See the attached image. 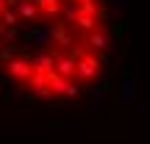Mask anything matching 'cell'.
I'll return each instance as SVG.
<instances>
[{"instance_id": "9", "label": "cell", "mask_w": 150, "mask_h": 144, "mask_svg": "<svg viewBox=\"0 0 150 144\" xmlns=\"http://www.w3.org/2000/svg\"><path fill=\"white\" fill-rule=\"evenodd\" d=\"M86 42H89V44H92L95 50H106V47H108V33L103 31L100 25H97V28H95L92 33H86Z\"/></svg>"}, {"instance_id": "3", "label": "cell", "mask_w": 150, "mask_h": 144, "mask_svg": "<svg viewBox=\"0 0 150 144\" xmlns=\"http://www.w3.org/2000/svg\"><path fill=\"white\" fill-rule=\"evenodd\" d=\"M28 61H31V67H33V72H36V75L56 72V55L53 53H33Z\"/></svg>"}, {"instance_id": "19", "label": "cell", "mask_w": 150, "mask_h": 144, "mask_svg": "<svg viewBox=\"0 0 150 144\" xmlns=\"http://www.w3.org/2000/svg\"><path fill=\"white\" fill-rule=\"evenodd\" d=\"M75 3H78V6H83V3H89V0H75Z\"/></svg>"}, {"instance_id": "12", "label": "cell", "mask_w": 150, "mask_h": 144, "mask_svg": "<svg viewBox=\"0 0 150 144\" xmlns=\"http://www.w3.org/2000/svg\"><path fill=\"white\" fill-rule=\"evenodd\" d=\"M75 25L81 28V33H92V31L97 28V20H95V17H89V14H78Z\"/></svg>"}, {"instance_id": "16", "label": "cell", "mask_w": 150, "mask_h": 144, "mask_svg": "<svg viewBox=\"0 0 150 144\" xmlns=\"http://www.w3.org/2000/svg\"><path fill=\"white\" fill-rule=\"evenodd\" d=\"M122 8H125V3H122V0H108V11H111V14H120Z\"/></svg>"}, {"instance_id": "4", "label": "cell", "mask_w": 150, "mask_h": 144, "mask_svg": "<svg viewBox=\"0 0 150 144\" xmlns=\"http://www.w3.org/2000/svg\"><path fill=\"white\" fill-rule=\"evenodd\" d=\"M56 55V72L61 75V78H72V75H78V61L70 58L67 53H61V50H53Z\"/></svg>"}, {"instance_id": "8", "label": "cell", "mask_w": 150, "mask_h": 144, "mask_svg": "<svg viewBox=\"0 0 150 144\" xmlns=\"http://www.w3.org/2000/svg\"><path fill=\"white\" fill-rule=\"evenodd\" d=\"M47 86H50V91H53L56 97H64L67 89H70V80L61 78L59 72H50V75H47Z\"/></svg>"}, {"instance_id": "11", "label": "cell", "mask_w": 150, "mask_h": 144, "mask_svg": "<svg viewBox=\"0 0 150 144\" xmlns=\"http://www.w3.org/2000/svg\"><path fill=\"white\" fill-rule=\"evenodd\" d=\"M134 94H136V83H134V78H131V70L125 67V70H122V100L131 103Z\"/></svg>"}, {"instance_id": "15", "label": "cell", "mask_w": 150, "mask_h": 144, "mask_svg": "<svg viewBox=\"0 0 150 144\" xmlns=\"http://www.w3.org/2000/svg\"><path fill=\"white\" fill-rule=\"evenodd\" d=\"M0 39H3V42H14L17 39V28H8V25L0 22Z\"/></svg>"}, {"instance_id": "6", "label": "cell", "mask_w": 150, "mask_h": 144, "mask_svg": "<svg viewBox=\"0 0 150 144\" xmlns=\"http://www.w3.org/2000/svg\"><path fill=\"white\" fill-rule=\"evenodd\" d=\"M17 17H20V20H25V22H33L39 17V6L33 3V0H20V6H17Z\"/></svg>"}, {"instance_id": "13", "label": "cell", "mask_w": 150, "mask_h": 144, "mask_svg": "<svg viewBox=\"0 0 150 144\" xmlns=\"http://www.w3.org/2000/svg\"><path fill=\"white\" fill-rule=\"evenodd\" d=\"M78 14H81V6L75 3V0H70V3L61 6V17H64L67 22H75V20H78Z\"/></svg>"}, {"instance_id": "10", "label": "cell", "mask_w": 150, "mask_h": 144, "mask_svg": "<svg viewBox=\"0 0 150 144\" xmlns=\"http://www.w3.org/2000/svg\"><path fill=\"white\" fill-rule=\"evenodd\" d=\"M53 42L59 44V47H70L72 42V36L67 33V22H59V25H53Z\"/></svg>"}, {"instance_id": "18", "label": "cell", "mask_w": 150, "mask_h": 144, "mask_svg": "<svg viewBox=\"0 0 150 144\" xmlns=\"http://www.w3.org/2000/svg\"><path fill=\"white\" fill-rule=\"evenodd\" d=\"M3 11H6V0H0V14H3Z\"/></svg>"}, {"instance_id": "7", "label": "cell", "mask_w": 150, "mask_h": 144, "mask_svg": "<svg viewBox=\"0 0 150 144\" xmlns=\"http://www.w3.org/2000/svg\"><path fill=\"white\" fill-rule=\"evenodd\" d=\"M33 3L39 6V11L45 14V20H59V14H61V3L59 0H33Z\"/></svg>"}, {"instance_id": "14", "label": "cell", "mask_w": 150, "mask_h": 144, "mask_svg": "<svg viewBox=\"0 0 150 144\" xmlns=\"http://www.w3.org/2000/svg\"><path fill=\"white\" fill-rule=\"evenodd\" d=\"M0 20H3V25H8V28H17L20 17H17V11H14V8H6L3 14H0Z\"/></svg>"}, {"instance_id": "1", "label": "cell", "mask_w": 150, "mask_h": 144, "mask_svg": "<svg viewBox=\"0 0 150 144\" xmlns=\"http://www.w3.org/2000/svg\"><path fill=\"white\" fill-rule=\"evenodd\" d=\"M31 75H33V67L28 58H11L6 64V78H11V80H28Z\"/></svg>"}, {"instance_id": "5", "label": "cell", "mask_w": 150, "mask_h": 144, "mask_svg": "<svg viewBox=\"0 0 150 144\" xmlns=\"http://www.w3.org/2000/svg\"><path fill=\"white\" fill-rule=\"evenodd\" d=\"M25 42H36V44H50L53 42V25H36L25 33Z\"/></svg>"}, {"instance_id": "2", "label": "cell", "mask_w": 150, "mask_h": 144, "mask_svg": "<svg viewBox=\"0 0 150 144\" xmlns=\"http://www.w3.org/2000/svg\"><path fill=\"white\" fill-rule=\"evenodd\" d=\"M100 72H106L103 64H100V58H95V55H81L78 58V78L81 80H92Z\"/></svg>"}, {"instance_id": "20", "label": "cell", "mask_w": 150, "mask_h": 144, "mask_svg": "<svg viewBox=\"0 0 150 144\" xmlns=\"http://www.w3.org/2000/svg\"><path fill=\"white\" fill-rule=\"evenodd\" d=\"M0 42H3V39H0Z\"/></svg>"}, {"instance_id": "17", "label": "cell", "mask_w": 150, "mask_h": 144, "mask_svg": "<svg viewBox=\"0 0 150 144\" xmlns=\"http://www.w3.org/2000/svg\"><path fill=\"white\" fill-rule=\"evenodd\" d=\"M125 28H128V22H117V25H114V39H122V33H125Z\"/></svg>"}]
</instances>
